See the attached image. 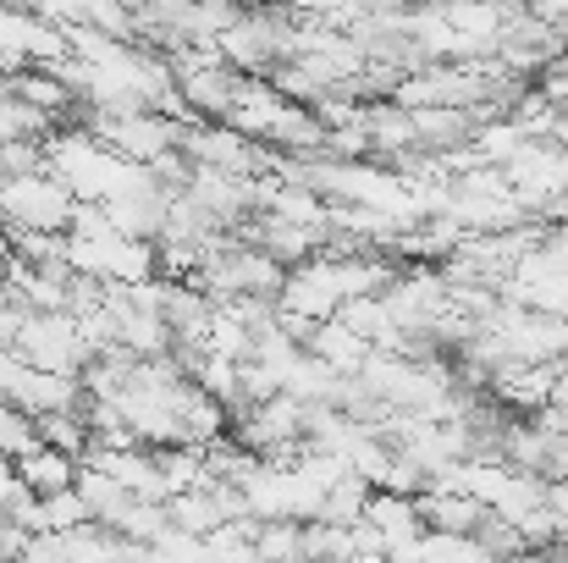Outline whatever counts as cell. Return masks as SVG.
<instances>
[{"mask_svg":"<svg viewBox=\"0 0 568 563\" xmlns=\"http://www.w3.org/2000/svg\"><path fill=\"white\" fill-rule=\"evenodd\" d=\"M55 547H61L67 563H116L122 536L105 531V525H94V520H83V525H72V531H55Z\"/></svg>","mask_w":568,"mask_h":563,"instance_id":"cell-9","label":"cell"},{"mask_svg":"<svg viewBox=\"0 0 568 563\" xmlns=\"http://www.w3.org/2000/svg\"><path fill=\"white\" fill-rule=\"evenodd\" d=\"M254 559H298L304 563V520H260Z\"/></svg>","mask_w":568,"mask_h":563,"instance_id":"cell-11","label":"cell"},{"mask_svg":"<svg viewBox=\"0 0 568 563\" xmlns=\"http://www.w3.org/2000/svg\"><path fill=\"white\" fill-rule=\"evenodd\" d=\"M503 11H530V0H497Z\"/></svg>","mask_w":568,"mask_h":563,"instance_id":"cell-16","label":"cell"},{"mask_svg":"<svg viewBox=\"0 0 568 563\" xmlns=\"http://www.w3.org/2000/svg\"><path fill=\"white\" fill-rule=\"evenodd\" d=\"M419 503V520H425V531H447V536H475V525H480V503L475 497H464V492H419L414 497Z\"/></svg>","mask_w":568,"mask_h":563,"instance_id":"cell-8","label":"cell"},{"mask_svg":"<svg viewBox=\"0 0 568 563\" xmlns=\"http://www.w3.org/2000/svg\"><path fill=\"white\" fill-rule=\"evenodd\" d=\"M33 431H39V448H55V453H67V459H83V453H89L83 403H78V409H61V414H33Z\"/></svg>","mask_w":568,"mask_h":563,"instance_id":"cell-10","label":"cell"},{"mask_svg":"<svg viewBox=\"0 0 568 563\" xmlns=\"http://www.w3.org/2000/svg\"><path fill=\"white\" fill-rule=\"evenodd\" d=\"M17 409L28 414H61V409H78L83 403V386L78 375H55V371H33V365H17V375L6 381V392Z\"/></svg>","mask_w":568,"mask_h":563,"instance_id":"cell-3","label":"cell"},{"mask_svg":"<svg viewBox=\"0 0 568 563\" xmlns=\"http://www.w3.org/2000/svg\"><path fill=\"white\" fill-rule=\"evenodd\" d=\"M0 183H6V161H0Z\"/></svg>","mask_w":568,"mask_h":563,"instance_id":"cell-19","label":"cell"},{"mask_svg":"<svg viewBox=\"0 0 568 563\" xmlns=\"http://www.w3.org/2000/svg\"><path fill=\"white\" fill-rule=\"evenodd\" d=\"M304 354L321 360L326 371H337V375H359L365 371V360H371V343H365L354 326H343V321L332 315V321H315V326H310Z\"/></svg>","mask_w":568,"mask_h":563,"instance_id":"cell-4","label":"cell"},{"mask_svg":"<svg viewBox=\"0 0 568 563\" xmlns=\"http://www.w3.org/2000/svg\"><path fill=\"white\" fill-rule=\"evenodd\" d=\"M365 520H371V525L381 531L386 553H397V547H408V542H419V536H425L419 503H414V497H397V492H371V503H365Z\"/></svg>","mask_w":568,"mask_h":563,"instance_id":"cell-5","label":"cell"},{"mask_svg":"<svg viewBox=\"0 0 568 563\" xmlns=\"http://www.w3.org/2000/svg\"><path fill=\"white\" fill-rule=\"evenodd\" d=\"M39 448V431H33V414L17 409L11 398H0V459H22Z\"/></svg>","mask_w":568,"mask_h":563,"instance_id":"cell-12","label":"cell"},{"mask_svg":"<svg viewBox=\"0 0 568 563\" xmlns=\"http://www.w3.org/2000/svg\"><path fill=\"white\" fill-rule=\"evenodd\" d=\"M260 563H298V559H260Z\"/></svg>","mask_w":568,"mask_h":563,"instance_id":"cell-18","label":"cell"},{"mask_svg":"<svg viewBox=\"0 0 568 563\" xmlns=\"http://www.w3.org/2000/svg\"><path fill=\"white\" fill-rule=\"evenodd\" d=\"M78 199L55 172H28L0 183V227L6 232H67Z\"/></svg>","mask_w":568,"mask_h":563,"instance_id":"cell-2","label":"cell"},{"mask_svg":"<svg viewBox=\"0 0 568 563\" xmlns=\"http://www.w3.org/2000/svg\"><path fill=\"white\" fill-rule=\"evenodd\" d=\"M232 6H243V11H254V6H265V0H232Z\"/></svg>","mask_w":568,"mask_h":563,"instance_id":"cell-17","label":"cell"},{"mask_svg":"<svg viewBox=\"0 0 568 563\" xmlns=\"http://www.w3.org/2000/svg\"><path fill=\"white\" fill-rule=\"evenodd\" d=\"M39 509H44V531H72V525H83V520H89V509H83V497H78V492L39 497Z\"/></svg>","mask_w":568,"mask_h":563,"instance_id":"cell-13","label":"cell"},{"mask_svg":"<svg viewBox=\"0 0 568 563\" xmlns=\"http://www.w3.org/2000/svg\"><path fill=\"white\" fill-rule=\"evenodd\" d=\"M17 492H22V481H17V470H11V459H0V509H6V503H11Z\"/></svg>","mask_w":568,"mask_h":563,"instance_id":"cell-15","label":"cell"},{"mask_svg":"<svg viewBox=\"0 0 568 563\" xmlns=\"http://www.w3.org/2000/svg\"><path fill=\"white\" fill-rule=\"evenodd\" d=\"M11 470H17V481H22L33 497L72 492V481H78V459H67V453H55V448H33V453L11 459Z\"/></svg>","mask_w":568,"mask_h":563,"instance_id":"cell-7","label":"cell"},{"mask_svg":"<svg viewBox=\"0 0 568 563\" xmlns=\"http://www.w3.org/2000/svg\"><path fill=\"white\" fill-rule=\"evenodd\" d=\"M11 354L22 365H33V371H55V375H78L94 360L83 332H78V315H67V310H28L17 338H11Z\"/></svg>","mask_w":568,"mask_h":563,"instance_id":"cell-1","label":"cell"},{"mask_svg":"<svg viewBox=\"0 0 568 563\" xmlns=\"http://www.w3.org/2000/svg\"><path fill=\"white\" fill-rule=\"evenodd\" d=\"M414 139H419V150L447 155V150H464L475 139V122H469V111H453V105H419L414 111Z\"/></svg>","mask_w":568,"mask_h":563,"instance_id":"cell-6","label":"cell"},{"mask_svg":"<svg viewBox=\"0 0 568 563\" xmlns=\"http://www.w3.org/2000/svg\"><path fill=\"white\" fill-rule=\"evenodd\" d=\"M530 17L564 33V28H568V0H530Z\"/></svg>","mask_w":568,"mask_h":563,"instance_id":"cell-14","label":"cell"}]
</instances>
